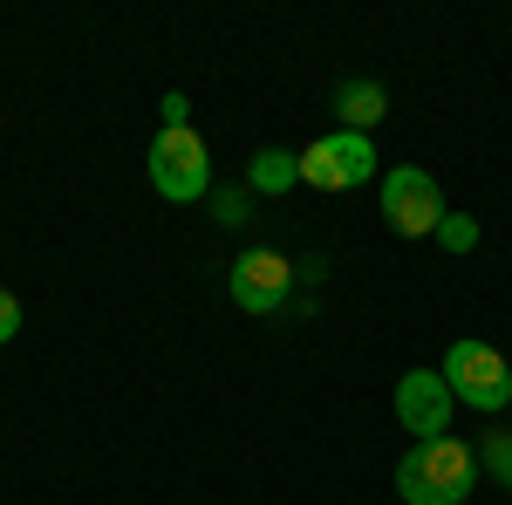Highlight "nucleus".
Wrapping results in <instances>:
<instances>
[{"label": "nucleus", "mask_w": 512, "mask_h": 505, "mask_svg": "<svg viewBox=\"0 0 512 505\" xmlns=\"http://www.w3.org/2000/svg\"><path fill=\"white\" fill-rule=\"evenodd\" d=\"M478 485V451L465 437H431L396 465V492L403 505H465Z\"/></svg>", "instance_id": "f257e3e1"}, {"label": "nucleus", "mask_w": 512, "mask_h": 505, "mask_svg": "<svg viewBox=\"0 0 512 505\" xmlns=\"http://www.w3.org/2000/svg\"><path fill=\"white\" fill-rule=\"evenodd\" d=\"M444 383H451V396L458 403H472V410H485V417H499L512 403V362L492 342H451L444 349Z\"/></svg>", "instance_id": "f03ea898"}, {"label": "nucleus", "mask_w": 512, "mask_h": 505, "mask_svg": "<svg viewBox=\"0 0 512 505\" xmlns=\"http://www.w3.org/2000/svg\"><path fill=\"white\" fill-rule=\"evenodd\" d=\"M151 185L171 205L212 198V157H205V137H198L192 123L185 130H158V144H151Z\"/></svg>", "instance_id": "7ed1b4c3"}, {"label": "nucleus", "mask_w": 512, "mask_h": 505, "mask_svg": "<svg viewBox=\"0 0 512 505\" xmlns=\"http://www.w3.org/2000/svg\"><path fill=\"white\" fill-rule=\"evenodd\" d=\"M369 178H376V144L362 130H328L301 151V185H315V192H349Z\"/></svg>", "instance_id": "20e7f679"}, {"label": "nucleus", "mask_w": 512, "mask_h": 505, "mask_svg": "<svg viewBox=\"0 0 512 505\" xmlns=\"http://www.w3.org/2000/svg\"><path fill=\"white\" fill-rule=\"evenodd\" d=\"M383 219H390V233H403V239H431L437 219H444V192H437L431 171L390 164V171H383Z\"/></svg>", "instance_id": "39448f33"}, {"label": "nucleus", "mask_w": 512, "mask_h": 505, "mask_svg": "<svg viewBox=\"0 0 512 505\" xmlns=\"http://www.w3.org/2000/svg\"><path fill=\"white\" fill-rule=\"evenodd\" d=\"M396 424L410 430L417 444H431V437H451V417H458V396L444 383V369H410L403 383H396Z\"/></svg>", "instance_id": "423d86ee"}, {"label": "nucleus", "mask_w": 512, "mask_h": 505, "mask_svg": "<svg viewBox=\"0 0 512 505\" xmlns=\"http://www.w3.org/2000/svg\"><path fill=\"white\" fill-rule=\"evenodd\" d=\"M233 301L246 314H280L287 308V294H294V260L287 253H274V246H246L233 260Z\"/></svg>", "instance_id": "0eeeda50"}, {"label": "nucleus", "mask_w": 512, "mask_h": 505, "mask_svg": "<svg viewBox=\"0 0 512 505\" xmlns=\"http://www.w3.org/2000/svg\"><path fill=\"white\" fill-rule=\"evenodd\" d=\"M335 117H342V130H376V123L390 117V96H383V82H369V76H349L342 89H335Z\"/></svg>", "instance_id": "6e6552de"}, {"label": "nucleus", "mask_w": 512, "mask_h": 505, "mask_svg": "<svg viewBox=\"0 0 512 505\" xmlns=\"http://www.w3.org/2000/svg\"><path fill=\"white\" fill-rule=\"evenodd\" d=\"M301 185V157L280 151V144H267V151L246 157V192H294Z\"/></svg>", "instance_id": "1a4fd4ad"}, {"label": "nucleus", "mask_w": 512, "mask_h": 505, "mask_svg": "<svg viewBox=\"0 0 512 505\" xmlns=\"http://www.w3.org/2000/svg\"><path fill=\"white\" fill-rule=\"evenodd\" d=\"M478 465H485V471H492V478L512 492V430H506V424H492L485 437H478Z\"/></svg>", "instance_id": "9d476101"}, {"label": "nucleus", "mask_w": 512, "mask_h": 505, "mask_svg": "<svg viewBox=\"0 0 512 505\" xmlns=\"http://www.w3.org/2000/svg\"><path fill=\"white\" fill-rule=\"evenodd\" d=\"M431 239L444 246V253H472V246H478V219H472V212H444Z\"/></svg>", "instance_id": "9b49d317"}, {"label": "nucleus", "mask_w": 512, "mask_h": 505, "mask_svg": "<svg viewBox=\"0 0 512 505\" xmlns=\"http://www.w3.org/2000/svg\"><path fill=\"white\" fill-rule=\"evenodd\" d=\"M212 219L219 226H246L253 219V198L239 192V185H212Z\"/></svg>", "instance_id": "f8f14e48"}, {"label": "nucleus", "mask_w": 512, "mask_h": 505, "mask_svg": "<svg viewBox=\"0 0 512 505\" xmlns=\"http://www.w3.org/2000/svg\"><path fill=\"white\" fill-rule=\"evenodd\" d=\"M14 335H21V301L0 287V342H14Z\"/></svg>", "instance_id": "ddd939ff"}, {"label": "nucleus", "mask_w": 512, "mask_h": 505, "mask_svg": "<svg viewBox=\"0 0 512 505\" xmlns=\"http://www.w3.org/2000/svg\"><path fill=\"white\" fill-rule=\"evenodd\" d=\"M185 123H192V103L171 89V96H164V130H185Z\"/></svg>", "instance_id": "4468645a"}]
</instances>
